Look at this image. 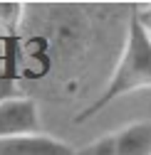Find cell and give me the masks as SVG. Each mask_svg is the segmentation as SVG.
I'll use <instances>...</instances> for the list:
<instances>
[{
	"mask_svg": "<svg viewBox=\"0 0 151 155\" xmlns=\"http://www.w3.org/2000/svg\"><path fill=\"white\" fill-rule=\"evenodd\" d=\"M30 133H42L40 108L32 96L20 94L0 104V140Z\"/></svg>",
	"mask_w": 151,
	"mask_h": 155,
	"instance_id": "obj_3",
	"label": "cell"
},
{
	"mask_svg": "<svg viewBox=\"0 0 151 155\" xmlns=\"http://www.w3.org/2000/svg\"><path fill=\"white\" fill-rule=\"evenodd\" d=\"M77 155H151V121L121 126L119 130H111L79 148Z\"/></svg>",
	"mask_w": 151,
	"mask_h": 155,
	"instance_id": "obj_2",
	"label": "cell"
},
{
	"mask_svg": "<svg viewBox=\"0 0 151 155\" xmlns=\"http://www.w3.org/2000/svg\"><path fill=\"white\" fill-rule=\"evenodd\" d=\"M141 89H151V35L144 30L136 12L131 10L129 25H126L124 49H121V57L114 67V74H111L107 89L94 99V104H89L74 118V123H82V121L92 118L102 108H107L111 101L121 99L126 94L141 91Z\"/></svg>",
	"mask_w": 151,
	"mask_h": 155,
	"instance_id": "obj_1",
	"label": "cell"
},
{
	"mask_svg": "<svg viewBox=\"0 0 151 155\" xmlns=\"http://www.w3.org/2000/svg\"><path fill=\"white\" fill-rule=\"evenodd\" d=\"M134 12H136V17H139V22L144 25V30L151 35V5H136Z\"/></svg>",
	"mask_w": 151,
	"mask_h": 155,
	"instance_id": "obj_7",
	"label": "cell"
},
{
	"mask_svg": "<svg viewBox=\"0 0 151 155\" xmlns=\"http://www.w3.org/2000/svg\"><path fill=\"white\" fill-rule=\"evenodd\" d=\"M23 17H25L23 3H0V35L3 37H20Z\"/></svg>",
	"mask_w": 151,
	"mask_h": 155,
	"instance_id": "obj_5",
	"label": "cell"
},
{
	"mask_svg": "<svg viewBox=\"0 0 151 155\" xmlns=\"http://www.w3.org/2000/svg\"><path fill=\"white\" fill-rule=\"evenodd\" d=\"M0 155H77V148L42 130L0 140Z\"/></svg>",
	"mask_w": 151,
	"mask_h": 155,
	"instance_id": "obj_4",
	"label": "cell"
},
{
	"mask_svg": "<svg viewBox=\"0 0 151 155\" xmlns=\"http://www.w3.org/2000/svg\"><path fill=\"white\" fill-rule=\"evenodd\" d=\"M12 96H20V91H17V76L0 71V104L12 99Z\"/></svg>",
	"mask_w": 151,
	"mask_h": 155,
	"instance_id": "obj_6",
	"label": "cell"
}]
</instances>
